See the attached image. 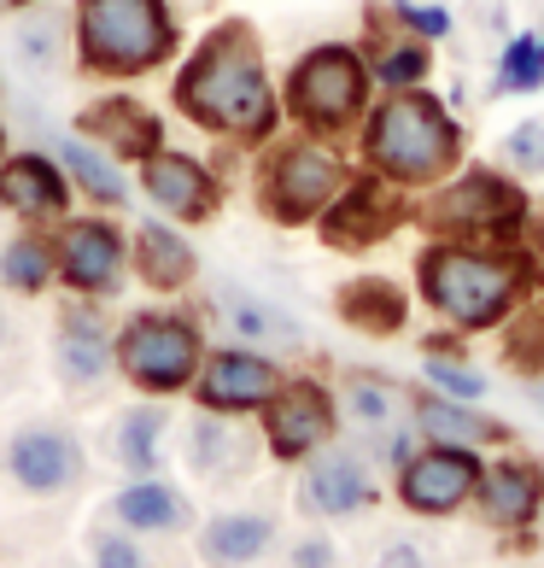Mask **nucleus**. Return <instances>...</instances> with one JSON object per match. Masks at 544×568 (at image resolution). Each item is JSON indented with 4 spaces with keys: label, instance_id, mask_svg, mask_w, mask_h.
Listing matches in <instances>:
<instances>
[{
    "label": "nucleus",
    "instance_id": "f257e3e1",
    "mask_svg": "<svg viewBox=\"0 0 544 568\" xmlns=\"http://www.w3.org/2000/svg\"><path fill=\"white\" fill-rule=\"evenodd\" d=\"M171 106L194 130L217 135L240 153H258L281 135V89L269 82L264 41L246 18H223L194 41L171 82Z\"/></svg>",
    "mask_w": 544,
    "mask_h": 568
},
{
    "label": "nucleus",
    "instance_id": "f03ea898",
    "mask_svg": "<svg viewBox=\"0 0 544 568\" xmlns=\"http://www.w3.org/2000/svg\"><path fill=\"white\" fill-rule=\"evenodd\" d=\"M415 287H422L428 311L456 334H492L510 323L521 300L544 287V270L533 252L510 246H480V241H428L415 252Z\"/></svg>",
    "mask_w": 544,
    "mask_h": 568
},
{
    "label": "nucleus",
    "instance_id": "7ed1b4c3",
    "mask_svg": "<svg viewBox=\"0 0 544 568\" xmlns=\"http://www.w3.org/2000/svg\"><path fill=\"white\" fill-rule=\"evenodd\" d=\"M358 164L374 176H387L404 194L445 182L463 164V118H456L433 89H404L369 100L358 123Z\"/></svg>",
    "mask_w": 544,
    "mask_h": 568
},
{
    "label": "nucleus",
    "instance_id": "20e7f679",
    "mask_svg": "<svg viewBox=\"0 0 544 568\" xmlns=\"http://www.w3.org/2000/svg\"><path fill=\"white\" fill-rule=\"evenodd\" d=\"M527 217H533V194L504 164H456L445 182H433L410 200V229H422L428 241L510 246L521 241Z\"/></svg>",
    "mask_w": 544,
    "mask_h": 568
},
{
    "label": "nucleus",
    "instance_id": "39448f33",
    "mask_svg": "<svg viewBox=\"0 0 544 568\" xmlns=\"http://www.w3.org/2000/svg\"><path fill=\"white\" fill-rule=\"evenodd\" d=\"M76 65L100 82H135L182 53V24L171 0H76Z\"/></svg>",
    "mask_w": 544,
    "mask_h": 568
},
{
    "label": "nucleus",
    "instance_id": "423d86ee",
    "mask_svg": "<svg viewBox=\"0 0 544 568\" xmlns=\"http://www.w3.org/2000/svg\"><path fill=\"white\" fill-rule=\"evenodd\" d=\"M369 100H374V82H369L358 41H317V48L292 59V71L281 82V118L317 141L358 135Z\"/></svg>",
    "mask_w": 544,
    "mask_h": 568
},
{
    "label": "nucleus",
    "instance_id": "0eeeda50",
    "mask_svg": "<svg viewBox=\"0 0 544 568\" xmlns=\"http://www.w3.org/2000/svg\"><path fill=\"white\" fill-rule=\"evenodd\" d=\"M258 171H253V194L258 212L276 229H310L322 217V205L346 187L351 159L340 153V141H317V135H276L258 146Z\"/></svg>",
    "mask_w": 544,
    "mask_h": 568
},
{
    "label": "nucleus",
    "instance_id": "6e6552de",
    "mask_svg": "<svg viewBox=\"0 0 544 568\" xmlns=\"http://www.w3.org/2000/svg\"><path fill=\"white\" fill-rule=\"evenodd\" d=\"M112 352H117V375L135 393L171 398L194 387V375L205 364V323L194 311H171V305L130 311L112 334Z\"/></svg>",
    "mask_w": 544,
    "mask_h": 568
},
{
    "label": "nucleus",
    "instance_id": "1a4fd4ad",
    "mask_svg": "<svg viewBox=\"0 0 544 568\" xmlns=\"http://www.w3.org/2000/svg\"><path fill=\"white\" fill-rule=\"evenodd\" d=\"M53 270L71 300H117L130 282V229L112 212H71L53 229Z\"/></svg>",
    "mask_w": 544,
    "mask_h": 568
},
{
    "label": "nucleus",
    "instance_id": "9d476101",
    "mask_svg": "<svg viewBox=\"0 0 544 568\" xmlns=\"http://www.w3.org/2000/svg\"><path fill=\"white\" fill-rule=\"evenodd\" d=\"M410 200L415 194L392 187L387 176L351 164L346 187L322 205V217L310 223V229H317V241L333 246V252H369V246H387L399 229H410Z\"/></svg>",
    "mask_w": 544,
    "mask_h": 568
},
{
    "label": "nucleus",
    "instance_id": "9b49d317",
    "mask_svg": "<svg viewBox=\"0 0 544 568\" xmlns=\"http://www.w3.org/2000/svg\"><path fill=\"white\" fill-rule=\"evenodd\" d=\"M264 423V452L281 463H305L310 452H322L340 434V405L317 375H287L276 387V398L258 410Z\"/></svg>",
    "mask_w": 544,
    "mask_h": 568
},
{
    "label": "nucleus",
    "instance_id": "f8f14e48",
    "mask_svg": "<svg viewBox=\"0 0 544 568\" xmlns=\"http://www.w3.org/2000/svg\"><path fill=\"white\" fill-rule=\"evenodd\" d=\"M135 182H141V200L153 205L158 217H171L182 229L194 223H212L223 212V182L205 159L182 153V146H158L153 159L135 164Z\"/></svg>",
    "mask_w": 544,
    "mask_h": 568
},
{
    "label": "nucleus",
    "instance_id": "ddd939ff",
    "mask_svg": "<svg viewBox=\"0 0 544 568\" xmlns=\"http://www.w3.org/2000/svg\"><path fill=\"white\" fill-rule=\"evenodd\" d=\"M287 382L281 357L269 352H253V346H217L205 352V364L194 375V405L199 410H217V416H253L264 410L269 398H276V387Z\"/></svg>",
    "mask_w": 544,
    "mask_h": 568
},
{
    "label": "nucleus",
    "instance_id": "4468645a",
    "mask_svg": "<svg viewBox=\"0 0 544 568\" xmlns=\"http://www.w3.org/2000/svg\"><path fill=\"white\" fill-rule=\"evenodd\" d=\"M369 504H381V480H374L363 446H328L305 457V475H299V510L310 521H346V516H363Z\"/></svg>",
    "mask_w": 544,
    "mask_h": 568
},
{
    "label": "nucleus",
    "instance_id": "2eb2a0df",
    "mask_svg": "<svg viewBox=\"0 0 544 568\" xmlns=\"http://www.w3.org/2000/svg\"><path fill=\"white\" fill-rule=\"evenodd\" d=\"M480 469L486 457L469 446H415L410 463L399 469V498L410 516H456L480 487Z\"/></svg>",
    "mask_w": 544,
    "mask_h": 568
},
{
    "label": "nucleus",
    "instance_id": "dca6fc26",
    "mask_svg": "<svg viewBox=\"0 0 544 568\" xmlns=\"http://www.w3.org/2000/svg\"><path fill=\"white\" fill-rule=\"evenodd\" d=\"M76 205L71 176L41 146H12L0 164V212H12L24 229H59Z\"/></svg>",
    "mask_w": 544,
    "mask_h": 568
},
{
    "label": "nucleus",
    "instance_id": "f3484780",
    "mask_svg": "<svg viewBox=\"0 0 544 568\" xmlns=\"http://www.w3.org/2000/svg\"><path fill=\"white\" fill-rule=\"evenodd\" d=\"M71 135L94 141L100 153H112L117 164H141V159H153L158 146H171L164 141V118L146 106V100H135L130 89H112V94L89 100V106L71 118Z\"/></svg>",
    "mask_w": 544,
    "mask_h": 568
},
{
    "label": "nucleus",
    "instance_id": "a211bd4d",
    "mask_svg": "<svg viewBox=\"0 0 544 568\" xmlns=\"http://www.w3.org/2000/svg\"><path fill=\"white\" fill-rule=\"evenodd\" d=\"M212 317L223 323V334H235V346H253V352H299L305 346V323L281 311L276 300H264L246 282H217L212 287Z\"/></svg>",
    "mask_w": 544,
    "mask_h": 568
},
{
    "label": "nucleus",
    "instance_id": "6ab92c4d",
    "mask_svg": "<svg viewBox=\"0 0 544 568\" xmlns=\"http://www.w3.org/2000/svg\"><path fill=\"white\" fill-rule=\"evenodd\" d=\"M7 475L24 493H35V498L71 493L76 480H82V446H76V434L71 428H48V423L18 428L12 446H7Z\"/></svg>",
    "mask_w": 544,
    "mask_h": 568
},
{
    "label": "nucleus",
    "instance_id": "aec40b11",
    "mask_svg": "<svg viewBox=\"0 0 544 568\" xmlns=\"http://www.w3.org/2000/svg\"><path fill=\"white\" fill-rule=\"evenodd\" d=\"M112 323L100 317V300H71L59 311V341H53V357H59V375L65 387L89 393L100 387L106 375L117 369V352H112Z\"/></svg>",
    "mask_w": 544,
    "mask_h": 568
},
{
    "label": "nucleus",
    "instance_id": "412c9836",
    "mask_svg": "<svg viewBox=\"0 0 544 568\" xmlns=\"http://www.w3.org/2000/svg\"><path fill=\"white\" fill-rule=\"evenodd\" d=\"M130 276L141 282V287H153V293H187V282L199 276V252H194V241L182 235V223H171V217H135V229H130Z\"/></svg>",
    "mask_w": 544,
    "mask_h": 568
},
{
    "label": "nucleus",
    "instance_id": "4be33fe9",
    "mask_svg": "<svg viewBox=\"0 0 544 568\" xmlns=\"http://www.w3.org/2000/svg\"><path fill=\"white\" fill-rule=\"evenodd\" d=\"M474 504L492 528H533L538 510H544V469L533 457H497L480 469V487H474Z\"/></svg>",
    "mask_w": 544,
    "mask_h": 568
},
{
    "label": "nucleus",
    "instance_id": "5701e85b",
    "mask_svg": "<svg viewBox=\"0 0 544 568\" xmlns=\"http://www.w3.org/2000/svg\"><path fill=\"white\" fill-rule=\"evenodd\" d=\"M363 65H369V82L374 94H404V89H428L433 77V41L399 30L392 18L369 12V41H363Z\"/></svg>",
    "mask_w": 544,
    "mask_h": 568
},
{
    "label": "nucleus",
    "instance_id": "b1692460",
    "mask_svg": "<svg viewBox=\"0 0 544 568\" xmlns=\"http://www.w3.org/2000/svg\"><path fill=\"white\" fill-rule=\"evenodd\" d=\"M410 423L428 446H469V452H486V446H504L510 428L497 416L463 405V398H445V393H415L410 398Z\"/></svg>",
    "mask_w": 544,
    "mask_h": 568
},
{
    "label": "nucleus",
    "instance_id": "393cba45",
    "mask_svg": "<svg viewBox=\"0 0 544 568\" xmlns=\"http://www.w3.org/2000/svg\"><path fill=\"white\" fill-rule=\"evenodd\" d=\"M53 159H59V171L71 176V187H76V200H89L94 212H130V200H135V187H130V176H123V164L112 159V153H100L94 141H82V135H59L53 141Z\"/></svg>",
    "mask_w": 544,
    "mask_h": 568
},
{
    "label": "nucleus",
    "instance_id": "a878e982",
    "mask_svg": "<svg viewBox=\"0 0 544 568\" xmlns=\"http://www.w3.org/2000/svg\"><path fill=\"white\" fill-rule=\"evenodd\" d=\"M333 311H340L346 328L369 334V341H387V334H404L410 323V293L392 276H351L333 293Z\"/></svg>",
    "mask_w": 544,
    "mask_h": 568
},
{
    "label": "nucleus",
    "instance_id": "bb28decb",
    "mask_svg": "<svg viewBox=\"0 0 544 568\" xmlns=\"http://www.w3.org/2000/svg\"><path fill=\"white\" fill-rule=\"evenodd\" d=\"M12 53H18V65L35 71V77H59L71 65V53H76V30H71V12L65 7H24V18H18V30H12Z\"/></svg>",
    "mask_w": 544,
    "mask_h": 568
},
{
    "label": "nucleus",
    "instance_id": "cd10ccee",
    "mask_svg": "<svg viewBox=\"0 0 544 568\" xmlns=\"http://www.w3.org/2000/svg\"><path fill=\"white\" fill-rule=\"evenodd\" d=\"M269 545H276V521H269V516H258V510H223V516L205 521L199 557L212 568H246V562H258Z\"/></svg>",
    "mask_w": 544,
    "mask_h": 568
},
{
    "label": "nucleus",
    "instance_id": "c85d7f7f",
    "mask_svg": "<svg viewBox=\"0 0 544 568\" xmlns=\"http://www.w3.org/2000/svg\"><path fill=\"white\" fill-rule=\"evenodd\" d=\"M333 405H346V416L358 423V434H381L392 423H410V393L392 382V375H374V369H346Z\"/></svg>",
    "mask_w": 544,
    "mask_h": 568
},
{
    "label": "nucleus",
    "instance_id": "c756f323",
    "mask_svg": "<svg viewBox=\"0 0 544 568\" xmlns=\"http://www.w3.org/2000/svg\"><path fill=\"white\" fill-rule=\"evenodd\" d=\"M112 516H117V528H130L135 539L141 534H176L187 521V498L171 487V480L141 475V480H130V487L112 498Z\"/></svg>",
    "mask_w": 544,
    "mask_h": 568
},
{
    "label": "nucleus",
    "instance_id": "7c9ffc66",
    "mask_svg": "<svg viewBox=\"0 0 544 568\" xmlns=\"http://www.w3.org/2000/svg\"><path fill=\"white\" fill-rule=\"evenodd\" d=\"M240 416H217V410H199L194 423H187V469L205 475V480H223L246 469V434L235 428Z\"/></svg>",
    "mask_w": 544,
    "mask_h": 568
},
{
    "label": "nucleus",
    "instance_id": "2f4dec72",
    "mask_svg": "<svg viewBox=\"0 0 544 568\" xmlns=\"http://www.w3.org/2000/svg\"><path fill=\"white\" fill-rule=\"evenodd\" d=\"M0 282H7L12 293H24V300L48 293L59 282V270H53V229H18V235L0 246Z\"/></svg>",
    "mask_w": 544,
    "mask_h": 568
},
{
    "label": "nucleus",
    "instance_id": "473e14b6",
    "mask_svg": "<svg viewBox=\"0 0 544 568\" xmlns=\"http://www.w3.org/2000/svg\"><path fill=\"white\" fill-rule=\"evenodd\" d=\"M164 428H171V416H164L158 405H135V410L117 416L112 446H117V463H123L135 480L164 469Z\"/></svg>",
    "mask_w": 544,
    "mask_h": 568
},
{
    "label": "nucleus",
    "instance_id": "72a5a7b5",
    "mask_svg": "<svg viewBox=\"0 0 544 568\" xmlns=\"http://www.w3.org/2000/svg\"><path fill=\"white\" fill-rule=\"evenodd\" d=\"M504 364L521 375H544V300H521L504 323Z\"/></svg>",
    "mask_w": 544,
    "mask_h": 568
},
{
    "label": "nucleus",
    "instance_id": "f704fd0d",
    "mask_svg": "<svg viewBox=\"0 0 544 568\" xmlns=\"http://www.w3.org/2000/svg\"><path fill=\"white\" fill-rule=\"evenodd\" d=\"M544 89V36L515 30L497 53V94H538Z\"/></svg>",
    "mask_w": 544,
    "mask_h": 568
},
{
    "label": "nucleus",
    "instance_id": "c9c22d12",
    "mask_svg": "<svg viewBox=\"0 0 544 568\" xmlns=\"http://www.w3.org/2000/svg\"><path fill=\"white\" fill-rule=\"evenodd\" d=\"M422 375H428V387L433 393H445V398H463V405H480L486 398V375H480L469 357H451V352H428L422 357Z\"/></svg>",
    "mask_w": 544,
    "mask_h": 568
},
{
    "label": "nucleus",
    "instance_id": "e433bc0d",
    "mask_svg": "<svg viewBox=\"0 0 544 568\" xmlns=\"http://www.w3.org/2000/svg\"><path fill=\"white\" fill-rule=\"evenodd\" d=\"M497 159H504V171L521 176V182L544 176V118L515 123V130L504 135V146H497Z\"/></svg>",
    "mask_w": 544,
    "mask_h": 568
},
{
    "label": "nucleus",
    "instance_id": "4c0bfd02",
    "mask_svg": "<svg viewBox=\"0 0 544 568\" xmlns=\"http://www.w3.org/2000/svg\"><path fill=\"white\" fill-rule=\"evenodd\" d=\"M387 18H392L399 30L433 41V48H439V41H451V30H456V18H451L445 7H433V0H392Z\"/></svg>",
    "mask_w": 544,
    "mask_h": 568
},
{
    "label": "nucleus",
    "instance_id": "58836bf2",
    "mask_svg": "<svg viewBox=\"0 0 544 568\" xmlns=\"http://www.w3.org/2000/svg\"><path fill=\"white\" fill-rule=\"evenodd\" d=\"M89 557H94V568H146V551L130 528H100L89 539Z\"/></svg>",
    "mask_w": 544,
    "mask_h": 568
},
{
    "label": "nucleus",
    "instance_id": "ea45409f",
    "mask_svg": "<svg viewBox=\"0 0 544 568\" xmlns=\"http://www.w3.org/2000/svg\"><path fill=\"white\" fill-rule=\"evenodd\" d=\"M333 562H340V551H333L328 534H305L287 557V568H333Z\"/></svg>",
    "mask_w": 544,
    "mask_h": 568
},
{
    "label": "nucleus",
    "instance_id": "a19ab883",
    "mask_svg": "<svg viewBox=\"0 0 544 568\" xmlns=\"http://www.w3.org/2000/svg\"><path fill=\"white\" fill-rule=\"evenodd\" d=\"M381 568H428V562H422V551H415V545H392Z\"/></svg>",
    "mask_w": 544,
    "mask_h": 568
},
{
    "label": "nucleus",
    "instance_id": "79ce46f5",
    "mask_svg": "<svg viewBox=\"0 0 544 568\" xmlns=\"http://www.w3.org/2000/svg\"><path fill=\"white\" fill-rule=\"evenodd\" d=\"M24 7H35V0H0V18H7V12H24Z\"/></svg>",
    "mask_w": 544,
    "mask_h": 568
},
{
    "label": "nucleus",
    "instance_id": "37998d69",
    "mask_svg": "<svg viewBox=\"0 0 544 568\" xmlns=\"http://www.w3.org/2000/svg\"><path fill=\"white\" fill-rule=\"evenodd\" d=\"M7 153H12V135H7V118H0V164H7Z\"/></svg>",
    "mask_w": 544,
    "mask_h": 568
},
{
    "label": "nucleus",
    "instance_id": "c03bdc74",
    "mask_svg": "<svg viewBox=\"0 0 544 568\" xmlns=\"http://www.w3.org/2000/svg\"><path fill=\"white\" fill-rule=\"evenodd\" d=\"M533 398H538V405H544V375H533Z\"/></svg>",
    "mask_w": 544,
    "mask_h": 568
},
{
    "label": "nucleus",
    "instance_id": "a18cd8bd",
    "mask_svg": "<svg viewBox=\"0 0 544 568\" xmlns=\"http://www.w3.org/2000/svg\"><path fill=\"white\" fill-rule=\"evenodd\" d=\"M0 346H7V317H0Z\"/></svg>",
    "mask_w": 544,
    "mask_h": 568
}]
</instances>
